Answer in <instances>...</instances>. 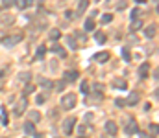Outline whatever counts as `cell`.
<instances>
[{
    "label": "cell",
    "mask_w": 159,
    "mask_h": 138,
    "mask_svg": "<svg viewBox=\"0 0 159 138\" xmlns=\"http://www.w3.org/2000/svg\"><path fill=\"white\" fill-rule=\"evenodd\" d=\"M76 101H78V96H76L74 92H67V94H63V98H61V107L67 109V111H70V109L76 107Z\"/></svg>",
    "instance_id": "cell-1"
},
{
    "label": "cell",
    "mask_w": 159,
    "mask_h": 138,
    "mask_svg": "<svg viewBox=\"0 0 159 138\" xmlns=\"http://www.w3.org/2000/svg\"><path fill=\"white\" fill-rule=\"evenodd\" d=\"M22 41V33H13V35H9V37H4L2 41H0V44L4 46V48H13L15 44H19Z\"/></svg>",
    "instance_id": "cell-2"
},
{
    "label": "cell",
    "mask_w": 159,
    "mask_h": 138,
    "mask_svg": "<svg viewBox=\"0 0 159 138\" xmlns=\"http://www.w3.org/2000/svg\"><path fill=\"white\" fill-rule=\"evenodd\" d=\"M74 125H76V118H67V120L63 122V133H65L67 136H70V135H72Z\"/></svg>",
    "instance_id": "cell-3"
},
{
    "label": "cell",
    "mask_w": 159,
    "mask_h": 138,
    "mask_svg": "<svg viewBox=\"0 0 159 138\" xmlns=\"http://www.w3.org/2000/svg\"><path fill=\"white\" fill-rule=\"evenodd\" d=\"M26 105H28V100H26V98H20V101H19V103L15 105V109H13V111H15V114H17V116L24 114V111H26Z\"/></svg>",
    "instance_id": "cell-4"
},
{
    "label": "cell",
    "mask_w": 159,
    "mask_h": 138,
    "mask_svg": "<svg viewBox=\"0 0 159 138\" xmlns=\"http://www.w3.org/2000/svg\"><path fill=\"white\" fill-rule=\"evenodd\" d=\"M24 133H26L28 136L41 138V135H37V133H35V127H33V124H31V122H26V124H24Z\"/></svg>",
    "instance_id": "cell-5"
},
{
    "label": "cell",
    "mask_w": 159,
    "mask_h": 138,
    "mask_svg": "<svg viewBox=\"0 0 159 138\" xmlns=\"http://www.w3.org/2000/svg\"><path fill=\"white\" fill-rule=\"evenodd\" d=\"M139 92H130V96H128V100H124L126 101V105H130V107H133V105H137L139 103Z\"/></svg>",
    "instance_id": "cell-6"
},
{
    "label": "cell",
    "mask_w": 159,
    "mask_h": 138,
    "mask_svg": "<svg viewBox=\"0 0 159 138\" xmlns=\"http://www.w3.org/2000/svg\"><path fill=\"white\" fill-rule=\"evenodd\" d=\"M106 133H107L109 136H115V135L119 133V127H117V124H115V122H107V124H106Z\"/></svg>",
    "instance_id": "cell-7"
},
{
    "label": "cell",
    "mask_w": 159,
    "mask_h": 138,
    "mask_svg": "<svg viewBox=\"0 0 159 138\" xmlns=\"http://www.w3.org/2000/svg\"><path fill=\"white\" fill-rule=\"evenodd\" d=\"M96 63H106L107 59H109V53L107 52H100V53H94V57H93Z\"/></svg>",
    "instance_id": "cell-8"
},
{
    "label": "cell",
    "mask_w": 159,
    "mask_h": 138,
    "mask_svg": "<svg viewBox=\"0 0 159 138\" xmlns=\"http://www.w3.org/2000/svg\"><path fill=\"white\" fill-rule=\"evenodd\" d=\"M128 135H135L137 131H139V125H137V122H130L128 125H126V129H124Z\"/></svg>",
    "instance_id": "cell-9"
},
{
    "label": "cell",
    "mask_w": 159,
    "mask_h": 138,
    "mask_svg": "<svg viewBox=\"0 0 159 138\" xmlns=\"http://www.w3.org/2000/svg\"><path fill=\"white\" fill-rule=\"evenodd\" d=\"M141 28H143V20L133 18V22H132V26H130V31H132V33H135V31H139Z\"/></svg>",
    "instance_id": "cell-10"
},
{
    "label": "cell",
    "mask_w": 159,
    "mask_h": 138,
    "mask_svg": "<svg viewBox=\"0 0 159 138\" xmlns=\"http://www.w3.org/2000/svg\"><path fill=\"white\" fill-rule=\"evenodd\" d=\"M156 31H157V26H156V24H152V26H146L144 35H146L148 39H152V37H156Z\"/></svg>",
    "instance_id": "cell-11"
},
{
    "label": "cell",
    "mask_w": 159,
    "mask_h": 138,
    "mask_svg": "<svg viewBox=\"0 0 159 138\" xmlns=\"http://www.w3.org/2000/svg\"><path fill=\"white\" fill-rule=\"evenodd\" d=\"M148 70H150V65L148 63H143L141 66H139V76L144 79V77H148Z\"/></svg>",
    "instance_id": "cell-12"
},
{
    "label": "cell",
    "mask_w": 159,
    "mask_h": 138,
    "mask_svg": "<svg viewBox=\"0 0 159 138\" xmlns=\"http://www.w3.org/2000/svg\"><path fill=\"white\" fill-rule=\"evenodd\" d=\"M65 77H67V81H76L80 77V74H78V70H69V72H65Z\"/></svg>",
    "instance_id": "cell-13"
},
{
    "label": "cell",
    "mask_w": 159,
    "mask_h": 138,
    "mask_svg": "<svg viewBox=\"0 0 159 138\" xmlns=\"http://www.w3.org/2000/svg\"><path fill=\"white\" fill-rule=\"evenodd\" d=\"M87 6H89V0H80V4H78V9H76V15H82V13L87 9Z\"/></svg>",
    "instance_id": "cell-14"
},
{
    "label": "cell",
    "mask_w": 159,
    "mask_h": 138,
    "mask_svg": "<svg viewBox=\"0 0 159 138\" xmlns=\"http://www.w3.org/2000/svg\"><path fill=\"white\" fill-rule=\"evenodd\" d=\"M106 39H107V37H106V33H104V31H96V33H94V41H96L98 44H104V42H106Z\"/></svg>",
    "instance_id": "cell-15"
},
{
    "label": "cell",
    "mask_w": 159,
    "mask_h": 138,
    "mask_svg": "<svg viewBox=\"0 0 159 138\" xmlns=\"http://www.w3.org/2000/svg\"><path fill=\"white\" fill-rule=\"evenodd\" d=\"M48 50H50V52H56V53H59L61 57H65V55H67V53H65V50H63V48H61L59 44H52V46H50Z\"/></svg>",
    "instance_id": "cell-16"
},
{
    "label": "cell",
    "mask_w": 159,
    "mask_h": 138,
    "mask_svg": "<svg viewBox=\"0 0 159 138\" xmlns=\"http://www.w3.org/2000/svg\"><path fill=\"white\" fill-rule=\"evenodd\" d=\"M113 87H117V89H122V90H126V89H128V83H126L124 79H115V81H113Z\"/></svg>",
    "instance_id": "cell-17"
},
{
    "label": "cell",
    "mask_w": 159,
    "mask_h": 138,
    "mask_svg": "<svg viewBox=\"0 0 159 138\" xmlns=\"http://www.w3.org/2000/svg\"><path fill=\"white\" fill-rule=\"evenodd\" d=\"M28 118H30V122H33V124H35V122H39V120H41V112H39V111H31V112L28 114Z\"/></svg>",
    "instance_id": "cell-18"
},
{
    "label": "cell",
    "mask_w": 159,
    "mask_h": 138,
    "mask_svg": "<svg viewBox=\"0 0 159 138\" xmlns=\"http://www.w3.org/2000/svg\"><path fill=\"white\" fill-rule=\"evenodd\" d=\"M48 37H50V41H57L61 37V31L59 30H50L48 31Z\"/></svg>",
    "instance_id": "cell-19"
},
{
    "label": "cell",
    "mask_w": 159,
    "mask_h": 138,
    "mask_svg": "<svg viewBox=\"0 0 159 138\" xmlns=\"http://www.w3.org/2000/svg\"><path fill=\"white\" fill-rule=\"evenodd\" d=\"M31 92H35V85L33 83H26V87H24V96H28V94H31Z\"/></svg>",
    "instance_id": "cell-20"
},
{
    "label": "cell",
    "mask_w": 159,
    "mask_h": 138,
    "mask_svg": "<svg viewBox=\"0 0 159 138\" xmlns=\"http://www.w3.org/2000/svg\"><path fill=\"white\" fill-rule=\"evenodd\" d=\"M111 20H113V15H111V13H106V15H102V18H100L102 24H109Z\"/></svg>",
    "instance_id": "cell-21"
},
{
    "label": "cell",
    "mask_w": 159,
    "mask_h": 138,
    "mask_svg": "<svg viewBox=\"0 0 159 138\" xmlns=\"http://www.w3.org/2000/svg\"><path fill=\"white\" fill-rule=\"evenodd\" d=\"M85 30H87V31H93V30H94V20H93V17L85 20Z\"/></svg>",
    "instance_id": "cell-22"
},
{
    "label": "cell",
    "mask_w": 159,
    "mask_h": 138,
    "mask_svg": "<svg viewBox=\"0 0 159 138\" xmlns=\"http://www.w3.org/2000/svg\"><path fill=\"white\" fill-rule=\"evenodd\" d=\"M30 77H31V74H30V72H22V74H19V79H20V81H24V83H28V81H30Z\"/></svg>",
    "instance_id": "cell-23"
},
{
    "label": "cell",
    "mask_w": 159,
    "mask_h": 138,
    "mask_svg": "<svg viewBox=\"0 0 159 138\" xmlns=\"http://www.w3.org/2000/svg\"><path fill=\"white\" fill-rule=\"evenodd\" d=\"M44 53H46V46H39V48H37V53H35V57H37V59H41Z\"/></svg>",
    "instance_id": "cell-24"
},
{
    "label": "cell",
    "mask_w": 159,
    "mask_h": 138,
    "mask_svg": "<svg viewBox=\"0 0 159 138\" xmlns=\"http://www.w3.org/2000/svg\"><path fill=\"white\" fill-rule=\"evenodd\" d=\"M0 124H2L4 127L7 125V112H6L4 109H2V114H0Z\"/></svg>",
    "instance_id": "cell-25"
},
{
    "label": "cell",
    "mask_w": 159,
    "mask_h": 138,
    "mask_svg": "<svg viewBox=\"0 0 159 138\" xmlns=\"http://www.w3.org/2000/svg\"><path fill=\"white\" fill-rule=\"evenodd\" d=\"M126 7H128V2H126V0L117 2V9H119V11H122V9H126Z\"/></svg>",
    "instance_id": "cell-26"
},
{
    "label": "cell",
    "mask_w": 159,
    "mask_h": 138,
    "mask_svg": "<svg viewBox=\"0 0 159 138\" xmlns=\"http://www.w3.org/2000/svg\"><path fill=\"white\" fill-rule=\"evenodd\" d=\"M41 85H43V87H44V89H46V90H50V89H52V87H54V85H52V81H50V79H48V81H46V79H41Z\"/></svg>",
    "instance_id": "cell-27"
},
{
    "label": "cell",
    "mask_w": 159,
    "mask_h": 138,
    "mask_svg": "<svg viewBox=\"0 0 159 138\" xmlns=\"http://www.w3.org/2000/svg\"><path fill=\"white\" fill-rule=\"evenodd\" d=\"M122 57H124L126 61H130V59H132V55H130V50H128V48H122Z\"/></svg>",
    "instance_id": "cell-28"
},
{
    "label": "cell",
    "mask_w": 159,
    "mask_h": 138,
    "mask_svg": "<svg viewBox=\"0 0 159 138\" xmlns=\"http://www.w3.org/2000/svg\"><path fill=\"white\" fill-rule=\"evenodd\" d=\"M82 92L83 94H89V83L87 81H82Z\"/></svg>",
    "instance_id": "cell-29"
},
{
    "label": "cell",
    "mask_w": 159,
    "mask_h": 138,
    "mask_svg": "<svg viewBox=\"0 0 159 138\" xmlns=\"http://www.w3.org/2000/svg\"><path fill=\"white\" fill-rule=\"evenodd\" d=\"M13 4H15L19 9H24V7H26V6H24V0H13Z\"/></svg>",
    "instance_id": "cell-30"
},
{
    "label": "cell",
    "mask_w": 159,
    "mask_h": 138,
    "mask_svg": "<svg viewBox=\"0 0 159 138\" xmlns=\"http://www.w3.org/2000/svg\"><path fill=\"white\" fill-rule=\"evenodd\" d=\"M67 42H69V46H70V48H78V46H76V41H74L72 37H67Z\"/></svg>",
    "instance_id": "cell-31"
},
{
    "label": "cell",
    "mask_w": 159,
    "mask_h": 138,
    "mask_svg": "<svg viewBox=\"0 0 159 138\" xmlns=\"http://www.w3.org/2000/svg\"><path fill=\"white\" fill-rule=\"evenodd\" d=\"M46 94H48V92H46ZM46 94H39V96H37V103H44V101H46Z\"/></svg>",
    "instance_id": "cell-32"
},
{
    "label": "cell",
    "mask_w": 159,
    "mask_h": 138,
    "mask_svg": "<svg viewBox=\"0 0 159 138\" xmlns=\"http://www.w3.org/2000/svg\"><path fill=\"white\" fill-rule=\"evenodd\" d=\"M65 89V81H59V83H56V90H63Z\"/></svg>",
    "instance_id": "cell-33"
},
{
    "label": "cell",
    "mask_w": 159,
    "mask_h": 138,
    "mask_svg": "<svg viewBox=\"0 0 159 138\" xmlns=\"http://www.w3.org/2000/svg\"><path fill=\"white\" fill-rule=\"evenodd\" d=\"M150 131H152L154 135H157V125H156V124H150Z\"/></svg>",
    "instance_id": "cell-34"
},
{
    "label": "cell",
    "mask_w": 159,
    "mask_h": 138,
    "mask_svg": "<svg viewBox=\"0 0 159 138\" xmlns=\"http://www.w3.org/2000/svg\"><path fill=\"white\" fill-rule=\"evenodd\" d=\"M11 4H13V0H2V6H4V7H9Z\"/></svg>",
    "instance_id": "cell-35"
},
{
    "label": "cell",
    "mask_w": 159,
    "mask_h": 138,
    "mask_svg": "<svg viewBox=\"0 0 159 138\" xmlns=\"http://www.w3.org/2000/svg\"><path fill=\"white\" fill-rule=\"evenodd\" d=\"M115 103H117L119 107H124V105H126V101H124V100H115Z\"/></svg>",
    "instance_id": "cell-36"
},
{
    "label": "cell",
    "mask_w": 159,
    "mask_h": 138,
    "mask_svg": "<svg viewBox=\"0 0 159 138\" xmlns=\"http://www.w3.org/2000/svg\"><path fill=\"white\" fill-rule=\"evenodd\" d=\"M137 15H139V11H137V9H133V11H132V18H137Z\"/></svg>",
    "instance_id": "cell-37"
},
{
    "label": "cell",
    "mask_w": 159,
    "mask_h": 138,
    "mask_svg": "<svg viewBox=\"0 0 159 138\" xmlns=\"http://www.w3.org/2000/svg\"><path fill=\"white\" fill-rule=\"evenodd\" d=\"M74 15H76V13H74V11H67V18H72V17H74Z\"/></svg>",
    "instance_id": "cell-38"
},
{
    "label": "cell",
    "mask_w": 159,
    "mask_h": 138,
    "mask_svg": "<svg viewBox=\"0 0 159 138\" xmlns=\"http://www.w3.org/2000/svg\"><path fill=\"white\" fill-rule=\"evenodd\" d=\"M24 6L28 7V6H33V0H24Z\"/></svg>",
    "instance_id": "cell-39"
},
{
    "label": "cell",
    "mask_w": 159,
    "mask_h": 138,
    "mask_svg": "<svg viewBox=\"0 0 159 138\" xmlns=\"http://www.w3.org/2000/svg\"><path fill=\"white\" fill-rule=\"evenodd\" d=\"M135 2H139V4H143V2H146V0H135Z\"/></svg>",
    "instance_id": "cell-40"
}]
</instances>
